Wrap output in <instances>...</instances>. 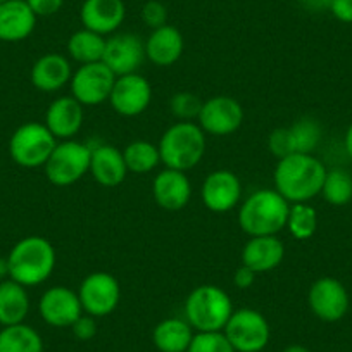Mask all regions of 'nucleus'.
<instances>
[{
	"label": "nucleus",
	"mask_w": 352,
	"mask_h": 352,
	"mask_svg": "<svg viewBox=\"0 0 352 352\" xmlns=\"http://www.w3.org/2000/svg\"><path fill=\"white\" fill-rule=\"evenodd\" d=\"M307 306L318 320L335 323L349 313L351 299L340 280L333 276H321L311 283L307 292Z\"/></svg>",
	"instance_id": "nucleus-11"
},
{
	"label": "nucleus",
	"mask_w": 352,
	"mask_h": 352,
	"mask_svg": "<svg viewBox=\"0 0 352 352\" xmlns=\"http://www.w3.org/2000/svg\"><path fill=\"white\" fill-rule=\"evenodd\" d=\"M344 147H345V152H347L349 159H351V161H352V123H351V126L347 128V131H345Z\"/></svg>",
	"instance_id": "nucleus-42"
},
{
	"label": "nucleus",
	"mask_w": 352,
	"mask_h": 352,
	"mask_svg": "<svg viewBox=\"0 0 352 352\" xmlns=\"http://www.w3.org/2000/svg\"><path fill=\"white\" fill-rule=\"evenodd\" d=\"M152 195L159 208L166 211H180L192 199L190 178L185 171L164 168L154 176Z\"/></svg>",
	"instance_id": "nucleus-18"
},
{
	"label": "nucleus",
	"mask_w": 352,
	"mask_h": 352,
	"mask_svg": "<svg viewBox=\"0 0 352 352\" xmlns=\"http://www.w3.org/2000/svg\"><path fill=\"white\" fill-rule=\"evenodd\" d=\"M36 19L26 0H8L0 4V42L16 43L26 40L35 32Z\"/></svg>",
	"instance_id": "nucleus-24"
},
{
	"label": "nucleus",
	"mask_w": 352,
	"mask_h": 352,
	"mask_svg": "<svg viewBox=\"0 0 352 352\" xmlns=\"http://www.w3.org/2000/svg\"><path fill=\"white\" fill-rule=\"evenodd\" d=\"M290 202L275 188H259L239 206V226L245 235H278L285 230Z\"/></svg>",
	"instance_id": "nucleus-3"
},
{
	"label": "nucleus",
	"mask_w": 352,
	"mask_h": 352,
	"mask_svg": "<svg viewBox=\"0 0 352 352\" xmlns=\"http://www.w3.org/2000/svg\"><path fill=\"white\" fill-rule=\"evenodd\" d=\"M330 12L337 21L352 25V0H331Z\"/></svg>",
	"instance_id": "nucleus-39"
},
{
	"label": "nucleus",
	"mask_w": 352,
	"mask_h": 352,
	"mask_svg": "<svg viewBox=\"0 0 352 352\" xmlns=\"http://www.w3.org/2000/svg\"><path fill=\"white\" fill-rule=\"evenodd\" d=\"M201 197L212 212H230L242 202V182L230 169H216L206 176L201 187Z\"/></svg>",
	"instance_id": "nucleus-15"
},
{
	"label": "nucleus",
	"mask_w": 352,
	"mask_h": 352,
	"mask_svg": "<svg viewBox=\"0 0 352 352\" xmlns=\"http://www.w3.org/2000/svg\"><path fill=\"white\" fill-rule=\"evenodd\" d=\"M90 175L97 184L107 188H114L123 184L128 175L123 151L111 144L92 145Z\"/></svg>",
	"instance_id": "nucleus-22"
},
{
	"label": "nucleus",
	"mask_w": 352,
	"mask_h": 352,
	"mask_svg": "<svg viewBox=\"0 0 352 352\" xmlns=\"http://www.w3.org/2000/svg\"><path fill=\"white\" fill-rule=\"evenodd\" d=\"M187 352H236L223 331H195Z\"/></svg>",
	"instance_id": "nucleus-34"
},
{
	"label": "nucleus",
	"mask_w": 352,
	"mask_h": 352,
	"mask_svg": "<svg viewBox=\"0 0 352 352\" xmlns=\"http://www.w3.org/2000/svg\"><path fill=\"white\" fill-rule=\"evenodd\" d=\"M321 197L335 208L347 206L352 201V176L347 169H328L324 176Z\"/></svg>",
	"instance_id": "nucleus-30"
},
{
	"label": "nucleus",
	"mask_w": 352,
	"mask_h": 352,
	"mask_svg": "<svg viewBox=\"0 0 352 352\" xmlns=\"http://www.w3.org/2000/svg\"><path fill=\"white\" fill-rule=\"evenodd\" d=\"M256 278H257L256 273L242 264V266H240V268L235 272V275H233V283H235L236 289L247 290L254 285Z\"/></svg>",
	"instance_id": "nucleus-40"
},
{
	"label": "nucleus",
	"mask_w": 352,
	"mask_h": 352,
	"mask_svg": "<svg viewBox=\"0 0 352 352\" xmlns=\"http://www.w3.org/2000/svg\"><path fill=\"white\" fill-rule=\"evenodd\" d=\"M126 18V6L123 0H85L80 8L83 28L102 36L118 33Z\"/></svg>",
	"instance_id": "nucleus-17"
},
{
	"label": "nucleus",
	"mask_w": 352,
	"mask_h": 352,
	"mask_svg": "<svg viewBox=\"0 0 352 352\" xmlns=\"http://www.w3.org/2000/svg\"><path fill=\"white\" fill-rule=\"evenodd\" d=\"M107 102L120 116H140L152 102V87L147 78L140 73L118 76Z\"/></svg>",
	"instance_id": "nucleus-13"
},
{
	"label": "nucleus",
	"mask_w": 352,
	"mask_h": 352,
	"mask_svg": "<svg viewBox=\"0 0 352 352\" xmlns=\"http://www.w3.org/2000/svg\"><path fill=\"white\" fill-rule=\"evenodd\" d=\"M57 138L43 123L21 124L9 140V154L18 166L26 169L43 168L57 145Z\"/></svg>",
	"instance_id": "nucleus-7"
},
{
	"label": "nucleus",
	"mask_w": 352,
	"mask_h": 352,
	"mask_svg": "<svg viewBox=\"0 0 352 352\" xmlns=\"http://www.w3.org/2000/svg\"><path fill=\"white\" fill-rule=\"evenodd\" d=\"M294 154H314L320 145L323 130L314 118H300L289 126Z\"/></svg>",
	"instance_id": "nucleus-31"
},
{
	"label": "nucleus",
	"mask_w": 352,
	"mask_h": 352,
	"mask_svg": "<svg viewBox=\"0 0 352 352\" xmlns=\"http://www.w3.org/2000/svg\"><path fill=\"white\" fill-rule=\"evenodd\" d=\"M85 314L104 318L113 314L121 302V285L116 276L106 272H94L81 280L78 287Z\"/></svg>",
	"instance_id": "nucleus-9"
},
{
	"label": "nucleus",
	"mask_w": 352,
	"mask_h": 352,
	"mask_svg": "<svg viewBox=\"0 0 352 352\" xmlns=\"http://www.w3.org/2000/svg\"><path fill=\"white\" fill-rule=\"evenodd\" d=\"M0 352H43V340L38 331L26 323L2 327Z\"/></svg>",
	"instance_id": "nucleus-28"
},
{
	"label": "nucleus",
	"mask_w": 352,
	"mask_h": 352,
	"mask_svg": "<svg viewBox=\"0 0 352 352\" xmlns=\"http://www.w3.org/2000/svg\"><path fill=\"white\" fill-rule=\"evenodd\" d=\"M145 57V42L133 33H114L107 36L102 63L116 76L138 73Z\"/></svg>",
	"instance_id": "nucleus-14"
},
{
	"label": "nucleus",
	"mask_w": 352,
	"mask_h": 352,
	"mask_svg": "<svg viewBox=\"0 0 352 352\" xmlns=\"http://www.w3.org/2000/svg\"><path fill=\"white\" fill-rule=\"evenodd\" d=\"M282 352H311L309 349L306 347V345H300V344H292L289 345V347L283 349Z\"/></svg>",
	"instance_id": "nucleus-44"
},
{
	"label": "nucleus",
	"mask_w": 352,
	"mask_h": 352,
	"mask_svg": "<svg viewBox=\"0 0 352 352\" xmlns=\"http://www.w3.org/2000/svg\"><path fill=\"white\" fill-rule=\"evenodd\" d=\"M287 230L296 240L313 239L318 230V212L307 202L290 204L289 218H287Z\"/></svg>",
	"instance_id": "nucleus-32"
},
{
	"label": "nucleus",
	"mask_w": 352,
	"mask_h": 352,
	"mask_svg": "<svg viewBox=\"0 0 352 352\" xmlns=\"http://www.w3.org/2000/svg\"><path fill=\"white\" fill-rule=\"evenodd\" d=\"M195 330L185 318H166L155 324L152 342L159 352H187Z\"/></svg>",
	"instance_id": "nucleus-25"
},
{
	"label": "nucleus",
	"mask_w": 352,
	"mask_h": 352,
	"mask_svg": "<svg viewBox=\"0 0 352 352\" xmlns=\"http://www.w3.org/2000/svg\"><path fill=\"white\" fill-rule=\"evenodd\" d=\"M243 120H245V111L239 100L228 96H216L204 100L197 124L206 135L228 137L240 130Z\"/></svg>",
	"instance_id": "nucleus-12"
},
{
	"label": "nucleus",
	"mask_w": 352,
	"mask_h": 352,
	"mask_svg": "<svg viewBox=\"0 0 352 352\" xmlns=\"http://www.w3.org/2000/svg\"><path fill=\"white\" fill-rule=\"evenodd\" d=\"M30 313V296L26 287L8 278L0 282V324L25 323Z\"/></svg>",
	"instance_id": "nucleus-26"
},
{
	"label": "nucleus",
	"mask_w": 352,
	"mask_h": 352,
	"mask_svg": "<svg viewBox=\"0 0 352 352\" xmlns=\"http://www.w3.org/2000/svg\"><path fill=\"white\" fill-rule=\"evenodd\" d=\"M38 313L49 327L71 328V324L83 314V307L76 290L54 285L40 297Z\"/></svg>",
	"instance_id": "nucleus-16"
},
{
	"label": "nucleus",
	"mask_w": 352,
	"mask_h": 352,
	"mask_svg": "<svg viewBox=\"0 0 352 352\" xmlns=\"http://www.w3.org/2000/svg\"><path fill=\"white\" fill-rule=\"evenodd\" d=\"M106 36L90 32L87 28L78 30L67 40V56L80 66L100 63L104 57V50H106Z\"/></svg>",
	"instance_id": "nucleus-27"
},
{
	"label": "nucleus",
	"mask_w": 352,
	"mask_h": 352,
	"mask_svg": "<svg viewBox=\"0 0 352 352\" xmlns=\"http://www.w3.org/2000/svg\"><path fill=\"white\" fill-rule=\"evenodd\" d=\"M185 50V40L176 26L164 25L152 30L145 40V57L154 66L169 67L182 59Z\"/></svg>",
	"instance_id": "nucleus-23"
},
{
	"label": "nucleus",
	"mask_w": 352,
	"mask_h": 352,
	"mask_svg": "<svg viewBox=\"0 0 352 352\" xmlns=\"http://www.w3.org/2000/svg\"><path fill=\"white\" fill-rule=\"evenodd\" d=\"M285 259V245L278 235L250 236L242 249V264L256 275L273 272Z\"/></svg>",
	"instance_id": "nucleus-20"
},
{
	"label": "nucleus",
	"mask_w": 352,
	"mask_h": 352,
	"mask_svg": "<svg viewBox=\"0 0 352 352\" xmlns=\"http://www.w3.org/2000/svg\"><path fill=\"white\" fill-rule=\"evenodd\" d=\"M232 297L218 285H199L185 300V320L195 331H223L233 314Z\"/></svg>",
	"instance_id": "nucleus-5"
},
{
	"label": "nucleus",
	"mask_w": 352,
	"mask_h": 352,
	"mask_svg": "<svg viewBox=\"0 0 352 352\" xmlns=\"http://www.w3.org/2000/svg\"><path fill=\"white\" fill-rule=\"evenodd\" d=\"M327 171V166L314 154H290L276 162L275 190L290 204L309 202L321 194Z\"/></svg>",
	"instance_id": "nucleus-1"
},
{
	"label": "nucleus",
	"mask_w": 352,
	"mask_h": 352,
	"mask_svg": "<svg viewBox=\"0 0 352 352\" xmlns=\"http://www.w3.org/2000/svg\"><path fill=\"white\" fill-rule=\"evenodd\" d=\"M71 331H73L74 338H78V340H92L97 335V318L83 313L73 324H71Z\"/></svg>",
	"instance_id": "nucleus-37"
},
{
	"label": "nucleus",
	"mask_w": 352,
	"mask_h": 352,
	"mask_svg": "<svg viewBox=\"0 0 352 352\" xmlns=\"http://www.w3.org/2000/svg\"><path fill=\"white\" fill-rule=\"evenodd\" d=\"M300 4L311 12H324L330 11L331 0H300Z\"/></svg>",
	"instance_id": "nucleus-41"
},
{
	"label": "nucleus",
	"mask_w": 352,
	"mask_h": 352,
	"mask_svg": "<svg viewBox=\"0 0 352 352\" xmlns=\"http://www.w3.org/2000/svg\"><path fill=\"white\" fill-rule=\"evenodd\" d=\"M83 106L73 96H63L54 99L45 111V124L50 133L59 142L73 140L83 128Z\"/></svg>",
	"instance_id": "nucleus-19"
},
{
	"label": "nucleus",
	"mask_w": 352,
	"mask_h": 352,
	"mask_svg": "<svg viewBox=\"0 0 352 352\" xmlns=\"http://www.w3.org/2000/svg\"><path fill=\"white\" fill-rule=\"evenodd\" d=\"M73 76L71 60L57 52L45 54L38 57L32 66L30 80L32 85L43 94H56L67 87Z\"/></svg>",
	"instance_id": "nucleus-21"
},
{
	"label": "nucleus",
	"mask_w": 352,
	"mask_h": 352,
	"mask_svg": "<svg viewBox=\"0 0 352 352\" xmlns=\"http://www.w3.org/2000/svg\"><path fill=\"white\" fill-rule=\"evenodd\" d=\"M206 145V133L195 121H176L157 144L161 164L187 173L204 159Z\"/></svg>",
	"instance_id": "nucleus-4"
},
{
	"label": "nucleus",
	"mask_w": 352,
	"mask_h": 352,
	"mask_svg": "<svg viewBox=\"0 0 352 352\" xmlns=\"http://www.w3.org/2000/svg\"><path fill=\"white\" fill-rule=\"evenodd\" d=\"M92 145L76 140L57 142L56 148L45 162L47 180L56 187H69L90 173Z\"/></svg>",
	"instance_id": "nucleus-6"
},
{
	"label": "nucleus",
	"mask_w": 352,
	"mask_h": 352,
	"mask_svg": "<svg viewBox=\"0 0 352 352\" xmlns=\"http://www.w3.org/2000/svg\"><path fill=\"white\" fill-rule=\"evenodd\" d=\"M57 256L52 242L45 236H25L14 243L8 256L9 278L23 287H38L52 276Z\"/></svg>",
	"instance_id": "nucleus-2"
},
{
	"label": "nucleus",
	"mask_w": 352,
	"mask_h": 352,
	"mask_svg": "<svg viewBox=\"0 0 352 352\" xmlns=\"http://www.w3.org/2000/svg\"><path fill=\"white\" fill-rule=\"evenodd\" d=\"M204 100L192 92H178L169 99V111L178 121H195L201 114Z\"/></svg>",
	"instance_id": "nucleus-33"
},
{
	"label": "nucleus",
	"mask_w": 352,
	"mask_h": 352,
	"mask_svg": "<svg viewBox=\"0 0 352 352\" xmlns=\"http://www.w3.org/2000/svg\"><path fill=\"white\" fill-rule=\"evenodd\" d=\"M268 148L278 159L294 154L289 128H276V130H273L268 137Z\"/></svg>",
	"instance_id": "nucleus-36"
},
{
	"label": "nucleus",
	"mask_w": 352,
	"mask_h": 352,
	"mask_svg": "<svg viewBox=\"0 0 352 352\" xmlns=\"http://www.w3.org/2000/svg\"><path fill=\"white\" fill-rule=\"evenodd\" d=\"M4 2H8V0H0V4H4Z\"/></svg>",
	"instance_id": "nucleus-45"
},
{
	"label": "nucleus",
	"mask_w": 352,
	"mask_h": 352,
	"mask_svg": "<svg viewBox=\"0 0 352 352\" xmlns=\"http://www.w3.org/2000/svg\"><path fill=\"white\" fill-rule=\"evenodd\" d=\"M140 18L142 23H144L147 28H161V26L168 25V9H166V6L162 4V2H159V0H147V2L142 6Z\"/></svg>",
	"instance_id": "nucleus-35"
},
{
	"label": "nucleus",
	"mask_w": 352,
	"mask_h": 352,
	"mask_svg": "<svg viewBox=\"0 0 352 352\" xmlns=\"http://www.w3.org/2000/svg\"><path fill=\"white\" fill-rule=\"evenodd\" d=\"M123 157L128 173H135V175H147L161 164L159 147L147 140L130 142L123 148Z\"/></svg>",
	"instance_id": "nucleus-29"
},
{
	"label": "nucleus",
	"mask_w": 352,
	"mask_h": 352,
	"mask_svg": "<svg viewBox=\"0 0 352 352\" xmlns=\"http://www.w3.org/2000/svg\"><path fill=\"white\" fill-rule=\"evenodd\" d=\"M116 78V74L102 60L83 64L76 71H73L69 81L71 96L83 107L100 106L109 100Z\"/></svg>",
	"instance_id": "nucleus-10"
},
{
	"label": "nucleus",
	"mask_w": 352,
	"mask_h": 352,
	"mask_svg": "<svg viewBox=\"0 0 352 352\" xmlns=\"http://www.w3.org/2000/svg\"><path fill=\"white\" fill-rule=\"evenodd\" d=\"M6 276L9 278L8 257H0V282H2V280H6Z\"/></svg>",
	"instance_id": "nucleus-43"
},
{
	"label": "nucleus",
	"mask_w": 352,
	"mask_h": 352,
	"mask_svg": "<svg viewBox=\"0 0 352 352\" xmlns=\"http://www.w3.org/2000/svg\"><path fill=\"white\" fill-rule=\"evenodd\" d=\"M223 333L236 352H261L270 344L272 328L263 313L242 307L233 311Z\"/></svg>",
	"instance_id": "nucleus-8"
},
{
	"label": "nucleus",
	"mask_w": 352,
	"mask_h": 352,
	"mask_svg": "<svg viewBox=\"0 0 352 352\" xmlns=\"http://www.w3.org/2000/svg\"><path fill=\"white\" fill-rule=\"evenodd\" d=\"M26 4L35 12L36 18H47L57 14L63 9L64 0H26Z\"/></svg>",
	"instance_id": "nucleus-38"
}]
</instances>
